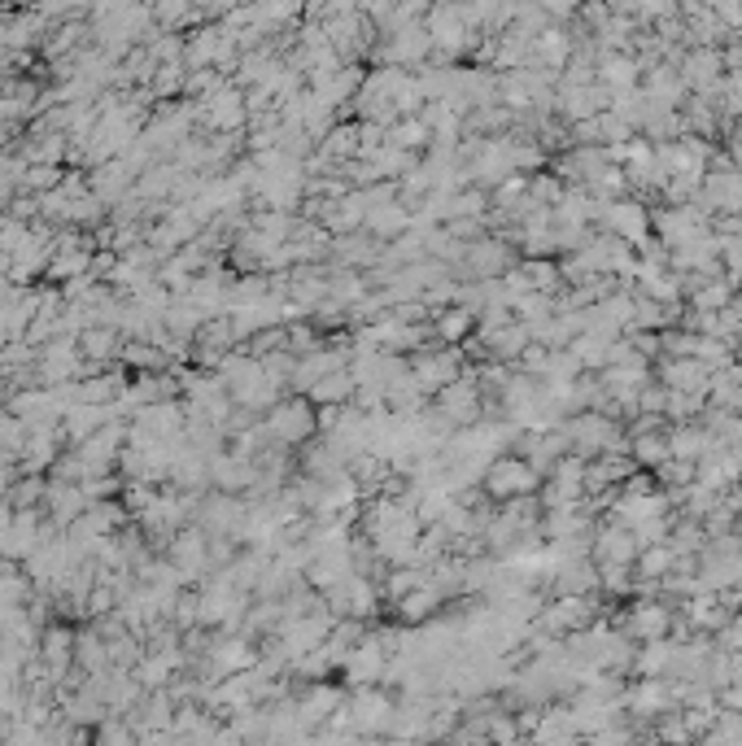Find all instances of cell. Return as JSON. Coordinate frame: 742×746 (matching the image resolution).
<instances>
[{"label":"cell","instance_id":"1","mask_svg":"<svg viewBox=\"0 0 742 746\" xmlns=\"http://www.w3.org/2000/svg\"><path fill=\"white\" fill-rule=\"evenodd\" d=\"M489 489H494L498 498H507V493H524V489H533V472L524 463L502 459V463H494V472H489Z\"/></svg>","mask_w":742,"mask_h":746},{"label":"cell","instance_id":"2","mask_svg":"<svg viewBox=\"0 0 742 746\" xmlns=\"http://www.w3.org/2000/svg\"><path fill=\"white\" fill-rule=\"evenodd\" d=\"M668 629V611L664 607H638L633 611V633L642 642H660V633Z\"/></svg>","mask_w":742,"mask_h":746},{"label":"cell","instance_id":"3","mask_svg":"<svg viewBox=\"0 0 742 746\" xmlns=\"http://www.w3.org/2000/svg\"><path fill=\"white\" fill-rule=\"evenodd\" d=\"M598 555L616 559V563H629L633 559V537L629 533H607L603 541H598Z\"/></svg>","mask_w":742,"mask_h":746},{"label":"cell","instance_id":"4","mask_svg":"<svg viewBox=\"0 0 742 746\" xmlns=\"http://www.w3.org/2000/svg\"><path fill=\"white\" fill-rule=\"evenodd\" d=\"M612 227H620L629 240H642V210H633V206H616L612 210Z\"/></svg>","mask_w":742,"mask_h":746},{"label":"cell","instance_id":"5","mask_svg":"<svg viewBox=\"0 0 742 746\" xmlns=\"http://www.w3.org/2000/svg\"><path fill=\"white\" fill-rule=\"evenodd\" d=\"M668 568H673V550H668V546H655V550H646V555H642V572L646 576H664Z\"/></svg>","mask_w":742,"mask_h":746}]
</instances>
